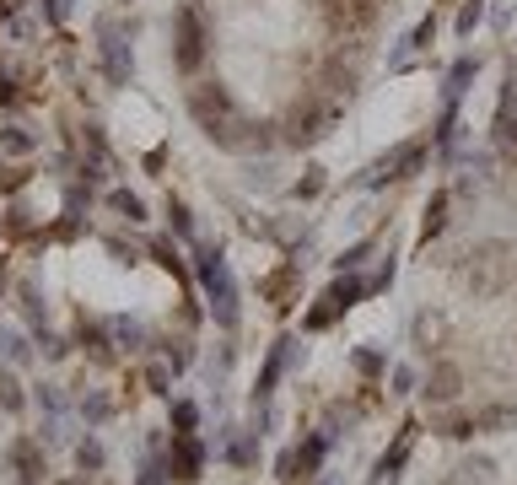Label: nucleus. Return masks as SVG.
Wrapping results in <instances>:
<instances>
[{"instance_id": "obj_1", "label": "nucleus", "mask_w": 517, "mask_h": 485, "mask_svg": "<svg viewBox=\"0 0 517 485\" xmlns=\"http://www.w3.org/2000/svg\"><path fill=\"white\" fill-rule=\"evenodd\" d=\"M200 281H205V292H210V302H216V319L221 324H237V297H232V275H227V265L210 254L205 265H200Z\"/></svg>"}, {"instance_id": "obj_2", "label": "nucleus", "mask_w": 517, "mask_h": 485, "mask_svg": "<svg viewBox=\"0 0 517 485\" xmlns=\"http://www.w3.org/2000/svg\"><path fill=\"white\" fill-rule=\"evenodd\" d=\"M356 297H361V281H340V286H329V292H324V302L308 313V329H329L345 308H356Z\"/></svg>"}, {"instance_id": "obj_3", "label": "nucleus", "mask_w": 517, "mask_h": 485, "mask_svg": "<svg viewBox=\"0 0 517 485\" xmlns=\"http://www.w3.org/2000/svg\"><path fill=\"white\" fill-rule=\"evenodd\" d=\"M415 432H421V427H415V421H410V427H405V432H399V443H394V448H388V454H383V464H378V475H388V481H394V475H399V470H405V459H410V448H415Z\"/></svg>"}, {"instance_id": "obj_4", "label": "nucleus", "mask_w": 517, "mask_h": 485, "mask_svg": "<svg viewBox=\"0 0 517 485\" xmlns=\"http://www.w3.org/2000/svg\"><path fill=\"white\" fill-rule=\"evenodd\" d=\"M459 383H464V373H459L453 362H442V367L426 378V394H432V400H459Z\"/></svg>"}, {"instance_id": "obj_5", "label": "nucleus", "mask_w": 517, "mask_h": 485, "mask_svg": "<svg viewBox=\"0 0 517 485\" xmlns=\"http://www.w3.org/2000/svg\"><path fill=\"white\" fill-rule=\"evenodd\" d=\"M173 470H178V481H200V448H194V437H189V432H178Z\"/></svg>"}, {"instance_id": "obj_6", "label": "nucleus", "mask_w": 517, "mask_h": 485, "mask_svg": "<svg viewBox=\"0 0 517 485\" xmlns=\"http://www.w3.org/2000/svg\"><path fill=\"white\" fill-rule=\"evenodd\" d=\"M178 27H183V43H178V65H183V70H194V65H200V22L183 11V16H178Z\"/></svg>"}, {"instance_id": "obj_7", "label": "nucleus", "mask_w": 517, "mask_h": 485, "mask_svg": "<svg viewBox=\"0 0 517 485\" xmlns=\"http://www.w3.org/2000/svg\"><path fill=\"white\" fill-rule=\"evenodd\" d=\"M421 157H426V146H399V151L383 162V178H410V173L421 167Z\"/></svg>"}, {"instance_id": "obj_8", "label": "nucleus", "mask_w": 517, "mask_h": 485, "mask_svg": "<svg viewBox=\"0 0 517 485\" xmlns=\"http://www.w3.org/2000/svg\"><path fill=\"white\" fill-rule=\"evenodd\" d=\"M442 221H448V194H437V200L426 205V243L442 232Z\"/></svg>"}, {"instance_id": "obj_9", "label": "nucleus", "mask_w": 517, "mask_h": 485, "mask_svg": "<svg viewBox=\"0 0 517 485\" xmlns=\"http://www.w3.org/2000/svg\"><path fill=\"white\" fill-rule=\"evenodd\" d=\"M291 281H297V270H291V265H286V270H281V275H270V286H264V292H270V297H275V308H286V302H281V297H286V292H291Z\"/></svg>"}, {"instance_id": "obj_10", "label": "nucleus", "mask_w": 517, "mask_h": 485, "mask_svg": "<svg viewBox=\"0 0 517 485\" xmlns=\"http://www.w3.org/2000/svg\"><path fill=\"white\" fill-rule=\"evenodd\" d=\"M480 11H486V0H469V5H464V16H459V27H464V32H469V27H475V22H480Z\"/></svg>"}, {"instance_id": "obj_11", "label": "nucleus", "mask_w": 517, "mask_h": 485, "mask_svg": "<svg viewBox=\"0 0 517 485\" xmlns=\"http://www.w3.org/2000/svg\"><path fill=\"white\" fill-rule=\"evenodd\" d=\"M173 421H178V427L189 432V427H194V405H178V410H173Z\"/></svg>"}]
</instances>
